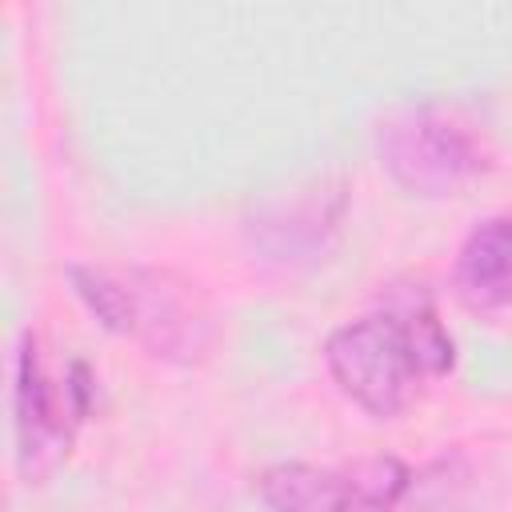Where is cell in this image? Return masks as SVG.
<instances>
[{
	"label": "cell",
	"instance_id": "6da1fadb",
	"mask_svg": "<svg viewBox=\"0 0 512 512\" xmlns=\"http://www.w3.org/2000/svg\"><path fill=\"white\" fill-rule=\"evenodd\" d=\"M456 344L424 296L356 316L328 332L324 368L332 384L368 416H400L432 380L448 376Z\"/></svg>",
	"mask_w": 512,
	"mask_h": 512
},
{
	"label": "cell",
	"instance_id": "7a4b0ae2",
	"mask_svg": "<svg viewBox=\"0 0 512 512\" xmlns=\"http://www.w3.org/2000/svg\"><path fill=\"white\" fill-rule=\"evenodd\" d=\"M80 304L116 336L164 364H200L216 344V312L204 288L172 268L68 264Z\"/></svg>",
	"mask_w": 512,
	"mask_h": 512
},
{
	"label": "cell",
	"instance_id": "3957f363",
	"mask_svg": "<svg viewBox=\"0 0 512 512\" xmlns=\"http://www.w3.org/2000/svg\"><path fill=\"white\" fill-rule=\"evenodd\" d=\"M96 404V376L84 360L52 364L40 336L28 328L16 348V376H12V428H16V464L28 484L52 476L92 416Z\"/></svg>",
	"mask_w": 512,
	"mask_h": 512
},
{
	"label": "cell",
	"instance_id": "277c9868",
	"mask_svg": "<svg viewBox=\"0 0 512 512\" xmlns=\"http://www.w3.org/2000/svg\"><path fill=\"white\" fill-rule=\"evenodd\" d=\"M376 156L388 180L420 200L460 196L492 168L480 132L448 104H408L376 128Z\"/></svg>",
	"mask_w": 512,
	"mask_h": 512
},
{
	"label": "cell",
	"instance_id": "5b68a950",
	"mask_svg": "<svg viewBox=\"0 0 512 512\" xmlns=\"http://www.w3.org/2000/svg\"><path fill=\"white\" fill-rule=\"evenodd\" d=\"M408 480L396 456H360L352 464L284 460L264 468L260 500L268 512H392Z\"/></svg>",
	"mask_w": 512,
	"mask_h": 512
},
{
	"label": "cell",
	"instance_id": "8992f818",
	"mask_svg": "<svg viewBox=\"0 0 512 512\" xmlns=\"http://www.w3.org/2000/svg\"><path fill=\"white\" fill-rule=\"evenodd\" d=\"M452 292L468 312L512 308V216H488L460 240Z\"/></svg>",
	"mask_w": 512,
	"mask_h": 512
},
{
	"label": "cell",
	"instance_id": "52a82bcc",
	"mask_svg": "<svg viewBox=\"0 0 512 512\" xmlns=\"http://www.w3.org/2000/svg\"><path fill=\"white\" fill-rule=\"evenodd\" d=\"M480 508V472L464 452L432 456L420 468H408L404 492L392 512H476Z\"/></svg>",
	"mask_w": 512,
	"mask_h": 512
}]
</instances>
